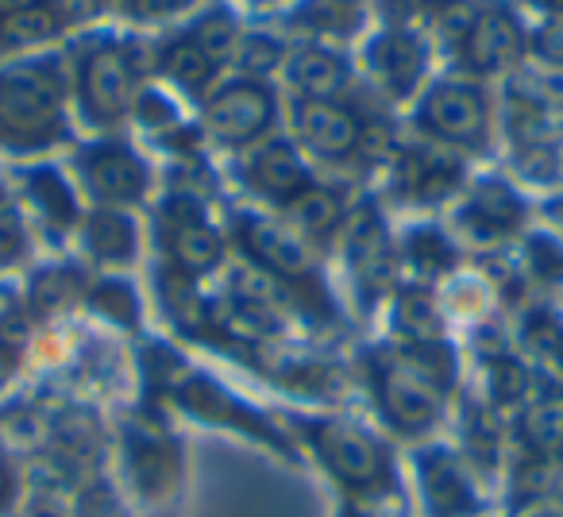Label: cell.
I'll return each mask as SVG.
<instances>
[{
  "label": "cell",
  "instance_id": "20",
  "mask_svg": "<svg viewBox=\"0 0 563 517\" xmlns=\"http://www.w3.org/2000/svg\"><path fill=\"white\" fill-rule=\"evenodd\" d=\"M163 70L170 74L181 89H201L205 81L212 78V58L205 55L194 40H186V43H174V47L166 51Z\"/></svg>",
  "mask_w": 563,
  "mask_h": 517
},
{
  "label": "cell",
  "instance_id": "28",
  "mask_svg": "<svg viewBox=\"0 0 563 517\" xmlns=\"http://www.w3.org/2000/svg\"><path fill=\"white\" fill-rule=\"evenodd\" d=\"M194 43H197V47H201L209 58H220L228 47H232V20L220 16V12L205 16L201 24L194 28Z\"/></svg>",
  "mask_w": 563,
  "mask_h": 517
},
{
  "label": "cell",
  "instance_id": "5",
  "mask_svg": "<svg viewBox=\"0 0 563 517\" xmlns=\"http://www.w3.org/2000/svg\"><path fill=\"white\" fill-rule=\"evenodd\" d=\"M81 89H86L89 112L101 120H117L128 109V89H132V66H128L124 51L101 47L86 63L81 74Z\"/></svg>",
  "mask_w": 563,
  "mask_h": 517
},
{
  "label": "cell",
  "instance_id": "44",
  "mask_svg": "<svg viewBox=\"0 0 563 517\" xmlns=\"http://www.w3.org/2000/svg\"><path fill=\"white\" fill-rule=\"evenodd\" d=\"M432 4H437V0H432Z\"/></svg>",
  "mask_w": 563,
  "mask_h": 517
},
{
  "label": "cell",
  "instance_id": "9",
  "mask_svg": "<svg viewBox=\"0 0 563 517\" xmlns=\"http://www.w3.org/2000/svg\"><path fill=\"white\" fill-rule=\"evenodd\" d=\"M383 406H386V414H390V421L409 432L424 429V425L437 417V402H432L429 383L417 378L409 367L383 378Z\"/></svg>",
  "mask_w": 563,
  "mask_h": 517
},
{
  "label": "cell",
  "instance_id": "7",
  "mask_svg": "<svg viewBox=\"0 0 563 517\" xmlns=\"http://www.w3.org/2000/svg\"><path fill=\"white\" fill-rule=\"evenodd\" d=\"M298 132L313 151L329 158L352 155L360 143V124L347 109L332 101H301L298 105Z\"/></svg>",
  "mask_w": 563,
  "mask_h": 517
},
{
  "label": "cell",
  "instance_id": "11",
  "mask_svg": "<svg viewBox=\"0 0 563 517\" xmlns=\"http://www.w3.org/2000/svg\"><path fill=\"white\" fill-rule=\"evenodd\" d=\"M251 182H255L263 194L282 197V201H294V197L309 186L306 166H301V158L294 155L286 143H271V147L258 151L255 163H251Z\"/></svg>",
  "mask_w": 563,
  "mask_h": 517
},
{
  "label": "cell",
  "instance_id": "27",
  "mask_svg": "<svg viewBox=\"0 0 563 517\" xmlns=\"http://www.w3.org/2000/svg\"><path fill=\"white\" fill-rule=\"evenodd\" d=\"M43 440H47V425L35 414H16L4 425V444L16 448V452H35Z\"/></svg>",
  "mask_w": 563,
  "mask_h": 517
},
{
  "label": "cell",
  "instance_id": "38",
  "mask_svg": "<svg viewBox=\"0 0 563 517\" xmlns=\"http://www.w3.org/2000/svg\"><path fill=\"white\" fill-rule=\"evenodd\" d=\"M140 112H143V120H151V124H166V120H170V105H166L163 97H143Z\"/></svg>",
  "mask_w": 563,
  "mask_h": 517
},
{
  "label": "cell",
  "instance_id": "26",
  "mask_svg": "<svg viewBox=\"0 0 563 517\" xmlns=\"http://www.w3.org/2000/svg\"><path fill=\"white\" fill-rule=\"evenodd\" d=\"M490 386H494V398L498 402H517V398H525V391H529V371L514 360H498L490 367Z\"/></svg>",
  "mask_w": 563,
  "mask_h": 517
},
{
  "label": "cell",
  "instance_id": "22",
  "mask_svg": "<svg viewBox=\"0 0 563 517\" xmlns=\"http://www.w3.org/2000/svg\"><path fill=\"white\" fill-rule=\"evenodd\" d=\"M398 329L406 332V337L413 340L417 348H421V344H437V337H440V317H437V309H432V301L421 298V294H409V298H401V306H398Z\"/></svg>",
  "mask_w": 563,
  "mask_h": 517
},
{
  "label": "cell",
  "instance_id": "17",
  "mask_svg": "<svg viewBox=\"0 0 563 517\" xmlns=\"http://www.w3.org/2000/svg\"><path fill=\"white\" fill-rule=\"evenodd\" d=\"M55 32H58V16L47 4L4 12V16H0V47H27V43L51 40Z\"/></svg>",
  "mask_w": 563,
  "mask_h": 517
},
{
  "label": "cell",
  "instance_id": "8",
  "mask_svg": "<svg viewBox=\"0 0 563 517\" xmlns=\"http://www.w3.org/2000/svg\"><path fill=\"white\" fill-rule=\"evenodd\" d=\"M86 178L93 186V194L104 197V201H132V197L143 194L147 174H143L140 158L132 151L101 147L86 158Z\"/></svg>",
  "mask_w": 563,
  "mask_h": 517
},
{
  "label": "cell",
  "instance_id": "32",
  "mask_svg": "<svg viewBox=\"0 0 563 517\" xmlns=\"http://www.w3.org/2000/svg\"><path fill=\"white\" fill-rule=\"evenodd\" d=\"M81 517H124V509H120V502L112 498L104 486H93V491L81 498Z\"/></svg>",
  "mask_w": 563,
  "mask_h": 517
},
{
  "label": "cell",
  "instance_id": "3",
  "mask_svg": "<svg viewBox=\"0 0 563 517\" xmlns=\"http://www.w3.org/2000/svg\"><path fill=\"white\" fill-rule=\"evenodd\" d=\"M274 117V101L266 89L240 81V86H228L217 101L209 105V128L212 135L228 143H243L251 135H258Z\"/></svg>",
  "mask_w": 563,
  "mask_h": 517
},
{
  "label": "cell",
  "instance_id": "29",
  "mask_svg": "<svg viewBox=\"0 0 563 517\" xmlns=\"http://www.w3.org/2000/svg\"><path fill=\"white\" fill-rule=\"evenodd\" d=\"M409 255H413L417 263H421V267H429V271L452 267V248H448L437 232H417L413 240H409Z\"/></svg>",
  "mask_w": 563,
  "mask_h": 517
},
{
  "label": "cell",
  "instance_id": "4",
  "mask_svg": "<svg viewBox=\"0 0 563 517\" xmlns=\"http://www.w3.org/2000/svg\"><path fill=\"white\" fill-rule=\"evenodd\" d=\"M521 55V28L509 12H483L471 20L467 35H463V58L471 70L494 74L509 66Z\"/></svg>",
  "mask_w": 563,
  "mask_h": 517
},
{
  "label": "cell",
  "instance_id": "34",
  "mask_svg": "<svg viewBox=\"0 0 563 517\" xmlns=\"http://www.w3.org/2000/svg\"><path fill=\"white\" fill-rule=\"evenodd\" d=\"M537 51L552 66H563V24H548L544 32L537 35Z\"/></svg>",
  "mask_w": 563,
  "mask_h": 517
},
{
  "label": "cell",
  "instance_id": "40",
  "mask_svg": "<svg viewBox=\"0 0 563 517\" xmlns=\"http://www.w3.org/2000/svg\"><path fill=\"white\" fill-rule=\"evenodd\" d=\"M9 309H12V294L0 290V321H9Z\"/></svg>",
  "mask_w": 563,
  "mask_h": 517
},
{
  "label": "cell",
  "instance_id": "41",
  "mask_svg": "<svg viewBox=\"0 0 563 517\" xmlns=\"http://www.w3.org/2000/svg\"><path fill=\"white\" fill-rule=\"evenodd\" d=\"M9 498V468H4V460H0V502Z\"/></svg>",
  "mask_w": 563,
  "mask_h": 517
},
{
  "label": "cell",
  "instance_id": "37",
  "mask_svg": "<svg viewBox=\"0 0 563 517\" xmlns=\"http://www.w3.org/2000/svg\"><path fill=\"white\" fill-rule=\"evenodd\" d=\"M70 294V278L66 275H43L40 278V290H35V298L43 301V306H51V301L66 298Z\"/></svg>",
  "mask_w": 563,
  "mask_h": 517
},
{
  "label": "cell",
  "instance_id": "10",
  "mask_svg": "<svg viewBox=\"0 0 563 517\" xmlns=\"http://www.w3.org/2000/svg\"><path fill=\"white\" fill-rule=\"evenodd\" d=\"M243 243H247L251 255L266 271H274V275H306L309 267L306 248L290 232H282L278 224H271V220H247L243 224Z\"/></svg>",
  "mask_w": 563,
  "mask_h": 517
},
{
  "label": "cell",
  "instance_id": "12",
  "mask_svg": "<svg viewBox=\"0 0 563 517\" xmlns=\"http://www.w3.org/2000/svg\"><path fill=\"white\" fill-rule=\"evenodd\" d=\"M424 486H429V506L437 517H460L475 506L471 498V486L463 479V471L455 468L452 455L444 452H429L424 455Z\"/></svg>",
  "mask_w": 563,
  "mask_h": 517
},
{
  "label": "cell",
  "instance_id": "13",
  "mask_svg": "<svg viewBox=\"0 0 563 517\" xmlns=\"http://www.w3.org/2000/svg\"><path fill=\"white\" fill-rule=\"evenodd\" d=\"M371 63L378 66V74H383L386 86H390L394 94H409V89L417 86V78H421V70H424V51H421V43H417L413 35L390 32V35H383V40L375 43V51H371Z\"/></svg>",
  "mask_w": 563,
  "mask_h": 517
},
{
  "label": "cell",
  "instance_id": "2",
  "mask_svg": "<svg viewBox=\"0 0 563 517\" xmlns=\"http://www.w3.org/2000/svg\"><path fill=\"white\" fill-rule=\"evenodd\" d=\"M317 452L352 486H375L386 471L383 452L363 432L347 429V425H321L317 429Z\"/></svg>",
  "mask_w": 563,
  "mask_h": 517
},
{
  "label": "cell",
  "instance_id": "21",
  "mask_svg": "<svg viewBox=\"0 0 563 517\" xmlns=\"http://www.w3.org/2000/svg\"><path fill=\"white\" fill-rule=\"evenodd\" d=\"M135 232L120 212H97L89 220V248L97 251L101 258H128L132 255Z\"/></svg>",
  "mask_w": 563,
  "mask_h": 517
},
{
  "label": "cell",
  "instance_id": "14",
  "mask_svg": "<svg viewBox=\"0 0 563 517\" xmlns=\"http://www.w3.org/2000/svg\"><path fill=\"white\" fill-rule=\"evenodd\" d=\"M463 220H467L471 232H478V235H501L521 220V201H517L506 186H498V182H486V186L475 189Z\"/></svg>",
  "mask_w": 563,
  "mask_h": 517
},
{
  "label": "cell",
  "instance_id": "30",
  "mask_svg": "<svg viewBox=\"0 0 563 517\" xmlns=\"http://www.w3.org/2000/svg\"><path fill=\"white\" fill-rule=\"evenodd\" d=\"M93 301L104 309L109 317H117V321H135V298L128 286L120 283H104L101 290L93 294Z\"/></svg>",
  "mask_w": 563,
  "mask_h": 517
},
{
  "label": "cell",
  "instance_id": "6",
  "mask_svg": "<svg viewBox=\"0 0 563 517\" xmlns=\"http://www.w3.org/2000/svg\"><path fill=\"white\" fill-rule=\"evenodd\" d=\"M55 97L35 86V81H4L0 86V124L9 128L12 135L43 140L47 132H55Z\"/></svg>",
  "mask_w": 563,
  "mask_h": 517
},
{
  "label": "cell",
  "instance_id": "15",
  "mask_svg": "<svg viewBox=\"0 0 563 517\" xmlns=\"http://www.w3.org/2000/svg\"><path fill=\"white\" fill-rule=\"evenodd\" d=\"M294 81L309 101H329L344 89L347 81V66L344 58L329 55V51H301L294 58Z\"/></svg>",
  "mask_w": 563,
  "mask_h": 517
},
{
  "label": "cell",
  "instance_id": "43",
  "mask_svg": "<svg viewBox=\"0 0 563 517\" xmlns=\"http://www.w3.org/2000/svg\"><path fill=\"white\" fill-rule=\"evenodd\" d=\"M9 375V352H4V344H0V378Z\"/></svg>",
  "mask_w": 563,
  "mask_h": 517
},
{
  "label": "cell",
  "instance_id": "35",
  "mask_svg": "<svg viewBox=\"0 0 563 517\" xmlns=\"http://www.w3.org/2000/svg\"><path fill=\"white\" fill-rule=\"evenodd\" d=\"M309 12H301L298 20H306V24H344V9H336L332 0H317V4H306Z\"/></svg>",
  "mask_w": 563,
  "mask_h": 517
},
{
  "label": "cell",
  "instance_id": "23",
  "mask_svg": "<svg viewBox=\"0 0 563 517\" xmlns=\"http://www.w3.org/2000/svg\"><path fill=\"white\" fill-rule=\"evenodd\" d=\"M32 197H35V205H40V209L55 220V224H66V220L74 217L70 189L58 182V174H51V170L32 174Z\"/></svg>",
  "mask_w": 563,
  "mask_h": 517
},
{
  "label": "cell",
  "instance_id": "39",
  "mask_svg": "<svg viewBox=\"0 0 563 517\" xmlns=\"http://www.w3.org/2000/svg\"><path fill=\"white\" fill-rule=\"evenodd\" d=\"M35 4H43V0H0V16H4V12L35 9Z\"/></svg>",
  "mask_w": 563,
  "mask_h": 517
},
{
  "label": "cell",
  "instance_id": "25",
  "mask_svg": "<svg viewBox=\"0 0 563 517\" xmlns=\"http://www.w3.org/2000/svg\"><path fill=\"white\" fill-rule=\"evenodd\" d=\"M529 267L544 283H563V243L552 235H532L529 240Z\"/></svg>",
  "mask_w": 563,
  "mask_h": 517
},
{
  "label": "cell",
  "instance_id": "36",
  "mask_svg": "<svg viewBox=\"0 0 563 517\" xmlns=\"http://www.w3.org/2000/svg\"><path fill=\"white\" fill-rule=\"evenodd\" d=\"M51 12L58 16V24H63V20H86L97 12V0H55Z\"/></svg>",
  "mask_w": 563,
  "mask_h": 517
},
{
  "label": "cell",
  "instance_id": "24",
  "mask_svg": "<svg viewBox=\"0 0 563 517\" xmlns=\"http://www.w3.org/2000/svg\"><path fill=\"white\" fill-rule=\"evenodd\" d=\"M517 101L525 105H537V109H548V105L563 101V70H532V74H521L514 86Z\"/></svg>",
  "mask_w": 563,
  "mask_h": 517
},
{
  "label": "cell",
  "instance_id": "19",
  "mask_svg": "<svg viewBox=\"0 0 563 517\" xmlns=\"http://www.w3.org/2000/svg\"><path fill=\"white\" fill-rule=\"evenodd\" d=\"M525 440H529L537 452H555L563 448V398H548L525 414Z\"/></svg>",
  "mask_w": 563,
  "mask_h": 517
},
{
  "label": "cell",
  "instance_id": "18",
  "mask_svg": "<svg viewBox=\"0 0 563 517\" xmlns=\"http://www.w3.org/2000/svg\"><path fill=\"white\" fill-rule=\"evenodd\" d=\"M290 212H294V220L313 235H329L332 228L340 224V201L329 194V189H317V186L301 189V194L290 201Z\"/></svg>",
  "mask_w": 563,
  "mask_h": 517
},
{
  "label": "cell",
  "instance_id": "1",
  "mask_svg": "<svg viewBox=\"0 0 563 517\" xmlns=\"http://www.w3.org/2000/svg\"><path fill=\"white\" fill-rule=\"evenodd\" d=\"M421 120L440 140L478 143L486 132V105H483V97L467 86H440V89H432L429 101H424Z\"/></svg>",
  "mask_w": 563,
  "mask_h": 517
},
{
  "label": "cell",
  "instance_id": "42",
  "mask_svg": "<svg viewBox=\"0 0 563 517\" xmlns=\"http://www.w3.org/2000/svg\"><path fill=\"white\" fill-rule=\"evenodd\" d=\"M532 4L544 12H563V0H532Z\"/></svg>",
  "mask_w": 563,
  "mask_h": 517
},
{
  "label": "cell",
  "instance_id": "33",
  "mask_svg": "<svg viewBox=\"0 0 563 517\" xmlns=\"http://www.w3.org/2000/svg\"><path fill=\"white\" fill-rule=\"evenodd\" d=\"M128 9L143 20H158V16H174V12L189 9V0H128Z\"/></svg>",
  "mask_w": 563,
  "mask_h": 517
},
{
  "label": "cell",
  "instance_id": "31",
  "mask_svg": "<svg viewBox=\"0 0 563 517\" xmlns=\"http://www.w3.org/2000/svg\"><path fill=\"white\" fill-rule=\"evenodd\" d=\"M278 58H282L278 43L266 40V35H251L247 47H243V70L266 74V70H274V66H278Z\"/></svg>",
  "mask_w": 563,
  "mask_h": 517
},
{
  "label": "cell",
  "instance_id": "16",
  "mask_svg": "<svg viewBox=\"0 0 563 517\" xmlns=\"http://www.w3.org/2000/svg\"><path fill=\"white\" fill-rule=\"evenodd\" d=\"M174 258H178V267L189 271V275H201V271L217 267L220 258V240L212 235V228H205L201 220H178L174 228Z\"/></svg>",
  "mask_w": 563,
  "mask_h": 517
}]
</instances>
